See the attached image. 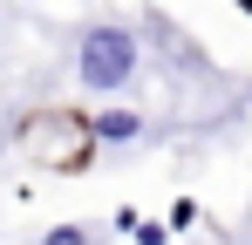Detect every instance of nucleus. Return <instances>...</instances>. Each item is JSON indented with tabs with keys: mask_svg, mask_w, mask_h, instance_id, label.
I'll use <instances>...</instances> for the list:
<instances>
[{
	"mask_svg": "<svg viewBox=\"0 0 252 245\" xmlns=\"http://www.w3.org/2000/svg\"><path fill=\"white\" fill-rule=\"evenodd\" d=\"M143 68V48H136V34L129 28H116V21H102V28H89L82 48H75V75H82L89 95H116V89H129V75Z\"/></svg>",
	"mask_w": 252,
	"mask_h": 245,
	"instance_id": "1",
	"label": "nucleus"
},
{
	"mask_svg": "<svg viewBox=\"0 0 252 245\" xmlns=\"http://www.w3.org/2000/svg\"><path fill=\"white\" fill-rule=\"evenodd\" d=\"M21 143H28V157H41L48 170H82L89 150H95L89 116H75V109H41V116H28L21 122Z\"/></svg>",
	"mask_w": 252,
	"mask_h": 245,
	"instance_id": "2",
	"label": "nucleus"
},
{
	"mask_svg": "<svg viewBox=\"0 0 252 245\" xmlns=\"http://www.w3.org/2000/svg\"><path fill=\"white\" fill-rule=\"evenodd\" d=\"M89 136L95 143H136L143 136V116L136 109H102V116H89Z\"/></svg>",
	"mask_w": 252,
	"mask_h": 245,
	"instance_id": "3",
	"label": "nucleus"
},
{
	"mask_svg": "<svg viewBox=\"0 0 252 245\" xmlns=\"http://www.w3.org/2000/svg\"><path fill=\"white\" fill-rule=\"evenodd\" d=\"M41 245H102V232H95V225H55Z\"/></svg>",
	"mask_w": 252,
	"mask_h": 245,
	"instance_id": "4",
	"label": "nucleus"
},
{
	"mask_svg": "<svg viewBox=\"0 0 252 245\" xmlns=\"http://www.w3.org/2000/svg\"><path fill=\"white\" fill-rule=\"evenodd\" d=\"M129 239H136V245H164L170 232H164V225H150V218H136V225H129Z\"/></svg>",
	"mask_w": 252,
	"mask_h": 245,
	"instance_id": "5",
	"label": "nucleus"
},
{
	"mask_svg": "<svg viewBox=\"0 0 252 245\" xmlns=\"http://www.w3.org/2000/svg\"><path fill=\"white\" fill-rule=\"evenodd\" d=\"M239 7H246V14H252V0H239Z\"/></svg>",
	"mask_w": 252,
	"mask_h": 245,
	"instance_id": "6",
	"label": "nucleus"
}]
</instances>
